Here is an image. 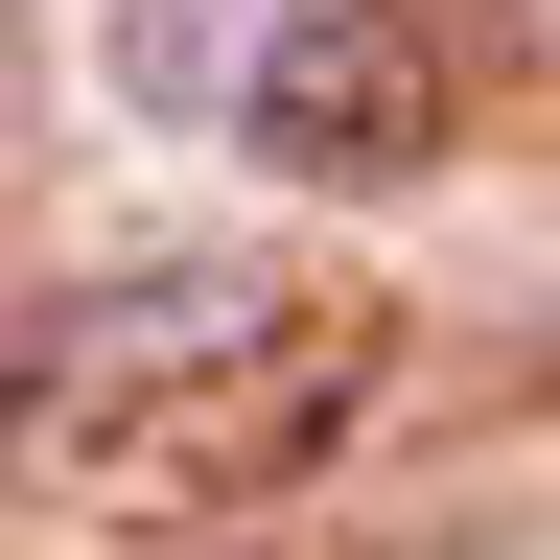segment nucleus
I'll use <instances>...</instances> for the list:
<instances>
[{
	"mask_svg": "<svg viewBox=\"0 0 560 560\" xmlns=\"http://www.w3.org/2000/svg\"><path fill=\"white\" fill-rule=\"evenodd\" d=\"M444 117H467L444 0H280L210 140H257V164H280V187H327V210H374V187H420V164H444Z\"/></svg>",
	"mask_w": 560,
	"mask_h": 560,
	"instance_id": "nucleus-1",
	"label": "nucleus"
},
{
	"mask_svg": "<svg viewBox=\"0 0 560 560\" xmlns=\"http://www.w3.org/2000/svg\"><path fill=\"white\" fill-rule=\"evenodd\" d=\"M257 24H280V0H94V70H117L140 117H234Z\"/></svg>",
	"mask_w": 560,
	"mask_h": 560,
	"instance_id": "nucleus-3",
	"label": "nucleus"
},
{
	"mask_svg": "<svg viewBox=\"0 0 560 560\" xmlns=\"http://www.w3.org/2000/svg\"><path fill=\"white\" fill-rule=\"evenodd\" d=\"M257 350H280V280H257V257H140V280H70V327L24 350V420L140 444L164 374H257Z\"/></svg>",
	"mask_w": 560,
	"mask_h": 560,
	"instance_id": "nucleus-2",
	"label": "nucleus"
},
{
	"mask_svg": "<svg viewBox=\"0 0 560 560\" xmlns=\"http://www.w3.org/2000/svg\"><path fill=\"white\" fill-rule=\"evenodd\" d=\"M0 70H24V0H0Z\"/></svg>",
	"mask_w": 560,
	"mask_h": 560,
	"instance_id": "nucleus-4",
	"label": "nucleus"
}]
</instances>
